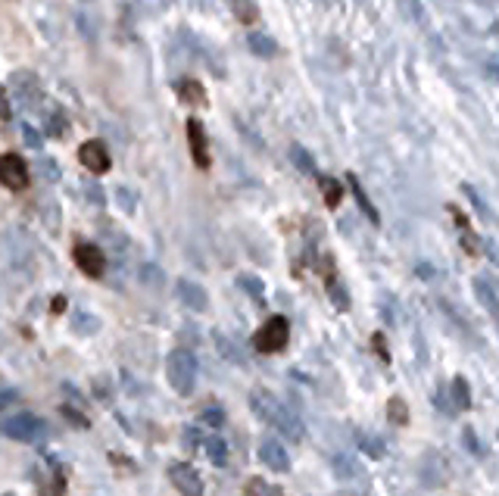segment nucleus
I'll return each mask as SVG.
<instances>
[{
	"mask_svg": "<svg viewBox=\"0 0 499 496\" xmlns=\"http://www.w3.org/2000/svg\"><path fill=\"white\" fill-rule=\"evenodd\" d=\"M250 410L260 415L266 425L278 428V434H284L288 440L300 443L303 440V421L293 415L288 406L281 403L278 397H271L269 390H253L250 393Z\"/></svg>",
	"mask_w": 499,
	"mask_h": 496,
	"instance_id": "f257e3e1",
	"label": "nucleus"
},
{
	"mask_svg": "<svg viewBox=\"0 0 499 496\" xmlns=\"http://www.w3.org/2000/svg\"><path fill=\"white\" fill-rule=\"evenodd\" d=\"M166 378H168V388H172L175 393H181V397L194 393V388H197V359L188 353V349H175V353H168Z\"/></svg>",
	"mask_w": 499,
	"mask_h": 496,
	"instance_id": "f03ea898",
	"label": "nucleus"
},
{
	"mask_svg": "<svg viewBox=\"0 0 499 496\" xmlns=\"http://www.w3.org/2000/svg\"><path fill=\"white\" fill-rule=\"evenodd\" d=\"M288 340H290V322L284 316H271L269 322L256 331L253 347H256V353L271 356V353H278V349L288 347Z\"/></svg>",
	"mask_w": 499,
	"mask_h": 496,
	"instance_id": "7ed1b4c3",
	"label": "nucleus"
},
{
	"mask_svg": "<svg viewBox=\"0 0 499 496\" xmlns=\"http://www.w3.org/2000/svg\"><path fill=\"white\" fill-rule=\"evenodd\" d=\"M4 434L13 437V440L32 443L44 434V421L32 412H19V415H13V419L4 421Z\"/></svg>",
	"mask_w": 499,
	"mask_h": 496,
	"instance_id": "20e7f679",
	"label": "nucleus"
},
{
	"mask_svg": "<svg viewBox=\"0 0 499 496\" xmlns=\"http://www.w3.org/2000/svg\"><path fill=\"white\" fill-rule=\"evenodd\" d=\"M0 185L10 191H25L28 187V166L19 153H4L0 157Z\"/></svg>",
	"mask_w": 499,
	"mask_h": 496,
	"instance_id": "39448f33",
	"label": "nucleus"
},
{
	"mask_svg": "<svg viewBox=\"0 0 499 496\" xmlns=\"http://www.w3.org/2000/svg\"><path fill=\"white\" fill-rule=\"evenodd\" d=\"M168 481L181 496H203V478L194 465L188 462H172L168 465Z\"/></svg>",
	"mask_w": 499,
	"mask_h": 496,
	"instance_id": "423d86ee",
	"label": "nucleus"
},
{
	"mask_svg": "<svg viewBox=\"0 0 499 496\" xmlns=\"http://www.w3.org/2000/svg\"><path fill=\"white\" fill-rule=\"evenodd\" d=\"M72 259H76V266L82 268L87 278H100L104 268H107V257H104V250H100L97 244H76Z\"/></svg>",
	"mask_w": 499,
	"mask_h": 496,
	"instance_id": "0eeeda50",
	"label": "nucleus"
},
{
	"mask_svg": "<svg viewBox=\"0 0 499 496\" xmlns=\"http://www.w3.org/2000/svg\"><path fill=\"white\" fill-rule=\"evenodd\" d=\"M260 459L266 469L275 471V475H288L290 471V456L278 437H266V440L260 443Z\"/></svg>",
	"mask_w": 499,
	"mask_h": 496,
	"instance_id": "6e6552de",
	"label": "nucleus"
},
{
	"mask_svg": "<svg viewBox=\"0 0 499 496\" xmlns=\"http://www.w3.org/2000/svg\"><path fill=\"white\" fill-rule=\"evenodd\" d=\"M78 159H82L85 169L94 175H104V172H109V166H113L104 141H85L82 147H78Z\"/></svg>",
	"mask_w": 499,
	"mask_h": 496,
	"instance_id": "1a4fd4ad",
	"label": "nucleus"
},
{
	"mask_svg": "<svg viewBox=\"0 0 499 496\" xmlns=\"http://www.w3.org/2000/svg\"><path fill=\"white\" fill-rule=\"evenodd\" d=\"M175 294H178V300L194 312H203L209 306V294L203 290V284H197L190 278H178V284H175Z\"/></svg>",
	"mask_w": 499,
	"mask_h": 496,
	"instance_id": "9d476101",
	"label": "nucleus"
},
{
	"mask_svg": "<svg viewBox=\"0 0 499 496\" xmlns=\"http://www.w3.org/2000/svg\"><path fill=\"white\" fill-rule=\"evenodd\" d=\"M188 144H190V157L200 169L209 166V147H207V135H203V122L200 119H188Z\"/></svg>",
	"mask_w": 499,
	"mask_h": 496,
	"instance_id": "9b49d317",
	"label": "nucleus"
},
{
	"mask_svg": "<svg viewBox=\"0 0 499 496\" xmlns=\"http://www.w3.org/2000/svg\"><path fill=\"white\" fill-rule=\"evenodd\" d=\"M331 465H334V475L341 478V481H365V478H369L353 453H334Z\"/></svg>",
	"mask_w": 499,
	"mask_h": 496,
	"instance_id": "f8f14e48",
	"label": "nucleus"
},
{
	"mask_svg": "<svg viewBox=\"0 0 499 496\" xmlns=\"http://www.w3.org/2000/svg\"><path fill=\"white\" fill-rule=\"evenodd\" d=\"M10 85H13V94H16L22 104H28V100L35 104V100L41 97V85H38V78H35L32 72H16Z\"/></svg>",
	"mask_w": 499,
	"mask_h": 496,
	"instance_id": "ddd939ff",
	"label": "nucleus"
},
{
	"mask_svg": "<svg viewBox=\"0 0 499 496\" xmlns=\"http://www.w3.org/2000/svg\"><path fill=\"white\" fill-rule=\"evenodd\" d=\"M474 297H478V303L487 312H496L499 294H496V281L490 278V275H478V278H474Z\"/></svg>",
	"mask_w": 499,
	"mask_h": 496,
	"instance_id": "4468645a",
	"label": "nucleus"
},
{
	"mask_svg": "<svg viewBox=\"0 0 499 496\" xmlns=\"http://www.w3.org/2000/svg\"><path fill=\"white\" fill-rule=\"evenodd\" d=\"M347 178H350V191H353L356 203H359V209H362L365 218H369L372 225H378V222H381V216H378V209H374V203L369 200V194L362 191V185H359V178H356V175H347Z\"/></svg>",
	"mask_w": 499,
	"mask_h": 496,
	"instance_id": "2eb2a0df",
	"label": "nucleus"
},
{
	"mask_svg": "<svg viewBox=\"0 0 499 496\" xmlns=\"http://www.w3.org/2000/svg\"><path fill=\"white\" fill-rule=\"evenodd\" d=\"M178 97L185 100L190 106H203L207 104V91H203L200 82H194V78H185V82H178Z\"/></svg>",
	"mask_w": 499,
	"mask_h": 496,
	"instance_id": "dca6fc26",
	"label": "nucleus"
},
{
	"mask_svg": "<svg viewBox=\"0 0 499 496\" xmlns=\"http://www.w3.org/2000/svg\"><path fill=\"white\" fill-rule=\"evenodd\" d=\"M200 447L212 465H229V447H225L222 437H207V440H200Z\"/></svg>",
	"mask_w": 499,
	"mask_h": 496,
	"instance_id": "f3484780",
	"label": "nucleus"
},
{
	"mask_svg": "<svg viewBox=\"0 0 499 496\" xmlns=\"http://www.w3.org/2000/svg\"><path fill=\"white\" fill-rule=\"evenodd\" d=\"M250 50H253L256 56H266V60H271V56H278V41L275 38H269V35H260V32H253L250 35Z\"/></svg>",
	"mask_w": 499,
	"mask_h": 496,
	"instance_id": "a211bd4d",
	"label": "nucleus"
},
{
	"mask_svg": "<svg viewBox=\"0 0 499 496\" xmlns=\"http://www.w3.org/2000/svg\"><path fill=\"white\" fill-rule=\"evenodd\" d=\"M319 187H321V197H325L328 207H341V197H343V187L341 181L331 178V175H319Z\"/></svg>",
	"mask_w": 499,
	"mask_h": 496,
	"instance_id": "6ab92c4d",
	"label": "nucleus"
},
{
	"mask_svg": "<svg viewBox=\"0 0 499 496\" xmlns=\"http://www.w3.org/2000/svg\"><path fill=\"white\" fill-rule=\"evenodd\" d=\"M356 440H359V450H362V453H369L372 459H384L387 447H384V440H381V437H374L369 431H359Z\"/></svg>",
	"mask_w": 499,
	"mask_h": 496,
	"instance_id": "aec40b11",
	"label": "nucleus"
},
{
	"mask_svg": "<svg viewBox=\"0 0 499 496\" xmlns=\"http://www.w3.org/2000/svg\"><path fill=\"white\" fill-rule=\"evenodd\" d=\"M453 216L459 218V228H462V244H465L468 257H481V240L472 235V228H468V218L459 213V209H453Z\"/></svg>",
	"mask_w": 499,
	"mask_h": 496,
	"instance_id": "412c9836",
	"label": "nucleus"
},
{
	"mask_svg": "<svg viewBox=\"0 0 499 496\" xmlns=\"http://www.w3.org/2000/svg\"><path fill=\"white\" fill-rule=\"evenodd\" d=\"M453 400H456V410H472V388L462 375L453 378Z\"/></svg>",
	"mask_w": 499,
	"mask_h": 496,
	"instance_id": "4be33fe9",
	"label": "nucleus"
},
{
	"mask_svg": "<svg viewBox=\"0 0 499 496\" xmlns=\"http://www.w3.org/2000/svg\"><path fill=\"white\" fill-rule=\"evenodd\" d=\"M231 10L238 22H244V25H253L256 19H260V10H256L253 0H231Z\"/></svg>",
	"mask_w": 499,
	"mask_h": 496,
	"instance_id": "5701e85b",
	"label": "nucleus"
},
{
	"mask_svg": "<svg viewBox=\"0 0 499 496\" xmlns=\"http://www.w3.org/2000/svg\"><path fill=\"white\" fill-rule=\"evenodd\" d=\"M325 288H328V294H331V300H334L337 309H350V297H347V290H343V284L337 281V275H328Z\"/></svg>",
	"mask_w": 499,
	"mask_h": 496,
	"instance_id": "b1692460",
	"label": "nucleus"
},
{
	"mask_svg": "<svg viewBox=\"0 0 499 496\" xmlns=\"http://www.w3.org/2000/svg\"><path fill=\"white\" fill-rule=\"evenodd\" d=\"M244 496H281V491L271 487L266 478H250L244 484Z\"/></svg>",
	"mask_w": 499,
	"mask_h": 496,
	"instance_id": "393cba45",
	"label": "nucleus"
},
{
	"mask_svg": "<svg viewBox=\"0 0 499 496\" xmlns=\"http://www.w3.org/2000/svg\"><path fill=\"white\" fill-rule=\"evenodd\" d=\"M240 288H244L247 294L253 297L256 306L266 303V288H262V278H256V275H240Z\"/></svg>",
	"mask_w": 499,
	"mask_h": 496,
	"instance_id": "a878e982",
	"label": "nucleus"
},
{
	"mask_svg": "<svg viewBox=\"0 0 499 496\" xmlns=\"http://www.w3.org/2000/svg\"><path fill=\"white\" fill-rule=\"evenodd\" d=\"M66 493V478L63 471H50L47 481L41 484V496H63Z\"/></svg>",
	"mask_w": 499,
	"mask_h": 496,
	"instance_id": "bb28decb",
	"label": "nucleus"
},
{
	"mask_svg": "<svg viewBox=\"0 0 499 496\" xmlns=\"http://www.w3.org/2000/svg\"><path fill=\"white\" fill-rule=\"evenodd\" d=\"M387 419H391V425H406V421H409V406L402 403L400 397H393L391 403H387Z\"/></svg>",
	"mask_w": 499,
	"mask_h": 496,
	"instance_id": "cd10ccee",
	"label": "nucleus"
},
{
	"mask_svg": "<svg viewBox=\"0 0 499 496\" xmlns=\"http://www.w3.org/2000/svg\"><path fill=\"white\" fill-rule=\"evenodd\" d=\"M290 159H293V166H297V169H303V172L315 175V163H312V157H310V153H306L303 147H293V150H290Z\"/></svg>",
	"mask_w": 499,
	"mask_h": 496,
	"instance_id": "c85d7f7f",
	"label": "nucleus"
},
{
	"mask_svg": "<svg viewBox=\"0 0 499 496\" xmlns=\"http://www.w3.org/2000/svg\"><path fill=\"white\" fill-rule=\"evenodd\" d=\"M200 421H203V428H225V412L222 410H203Z\"/></svg>",
	"mask_w": 499,
	"mask_h": 496,
	"instance_id": "c756f323",
	"label": "nucleus"
},
{
	"mask_svg": "<svg viewBox=\"0 0 499 496\" xmlns=\"http://www.w3.org/2000/svg\"><path fill=\"white\" fill-rule=\"evenodd\" d=\"M462 440H465V447L468 450H472V456H484V453H487V450H484V443L478 440V434H474L472 431V428H465V431H462Z\"/></svg>",
	"mask_w": 499,
	"mask_h": 496,
	"instance_id": "7c9ffc66",
	"label": "nucleus"
},
{
	"mask_svg": "<svg viewBox=\"0 0 499 496\" xmlns=\"http://www.w3.org/2000/svg\"><path fill=\"white\" fill-rule=\"evenodd\" d=\"M63 415H66V419H69L76 428H87V425H91V421H87V415H85V412H78V410H72V406H63Z\"/></svg>",
	"mask_w": 499,
	"mask_h": 496,
	"instance_id": "2f4dec72",
	"label": "nucleus"
},
{
	"mask_svg": "<svg viewBox=\"0 0 499 496\" xmlns=\"http://www.w3.org/2000/svg\"><path fill=\"white\" fill-rule=\"evenodd\" d=\"M22 137H25V144H28V147H32V150H41V135H38V131H35L32 126H25V128H22Z\"/></svg>",
	"mask_w": 499,
	"mask_h": 496,
	"instance_id": "473e14b6",
	"label": "nucleus"
},
{
	"mask_svg": "<svg viewBox=\"0 0 499 496\" xmlns=\"http://www.w3.org/2000/svg\"><path fill=\"white\" fill-rule=\"evenodd\" d=\"M372 347H374V353H378L381 359L391 362V353H387V340H384V334H374V338H372Z\"/></svg>",
	"mask_w": 499,
	"mask_h": 496,
	"instance_id": "72a5a7b5",
	"label": "nucleus"
},
{
	"mask_svg": "<svg viewBox=\"0 0 499 496\" xmlns=\"http://www.w3.org/2000/svg\"><path fill=\"white\" fill-rule=\"evenodd\" d=\"M219 347H222V356H225V359L244 362V359H240V356H238V347H234V344H229V340H225L222 334H219Z\"/></svg>",
	"mask_w": 499,
	"mask_h": 496,
	"instance_id": "f704fd0d",
	"label": "nucleus"
},
{
	"mask_svg": "<svg viewBox=\"0 0 499 496\" xmlns=\"http://www.w3.org/2000/svg\"><path fill=\"white\" fill-rule=\"evenodd\" d=\"M13 403H19V393H16V390L0 388V412H4L6 406H13Z\"/></svg>",
	"mask_w": 499,
	"mask_h": 496,
	"instance_id": "c9c22d12",
	"label": "nucleus"
},
{
	"mask_svg": "<svg viewBox=\"0 0 499 496\" xmlns=\"http://www.w3.org/2000/svg\"><path fill=\"white\" fill-rule=\"evenodd\" d=\"M50 135L54 137H63L66 135V122H63V116H50Z\"/></svg>",
	"mask_w": 499,
	"mask_h": 496,
	"instance_id": "e433bc0d",
	"label": "nucleus"
},
{
	"mask_svg": "<svg viewBox=\"0 0 499 496\" xmlns=\"http://www.w3.org/2000/svg\"><path fill=\"white\" fill-rule=\"evenodd\" d=\"M144 284H163V272L159 268H150V266H144Z\"/></svg>",
	"mask_w": 499,
	"mask_h": 496,
	"instance_id": "4c0bfd02",
	"label": "nucleus"
},
{
	"mask_svg": "<svg viewBox=\"0 0 499 496\" xmlns=\"http://www.w3.org/2000/svg\"><path fill=\"white\" fill-rule=\"evenodd\" d=\"M119 197H122V209H128L131 213V209H135V197H131L128 191H119Z\"/></svg>",
	"mask_w": 499,
	"mask_h": 496,
	"instance_id": "58836bf2",
	"label": "nucleus"
},
{
	"mask_svg": "<svg viewBox=\"0 0 499 496\" xmlns=\"http://www.w3.org/2000/svg\"><path fill=\"white\" fill-rule=\"evenodd\" d=\"M6 116H10V104H6V94L0 87V119H6Z\"/></svg>",
	"mask_w": 499,
	"mask_h": 496,
	"instance_id": "ea45409f",
	"label": "nucleus"
},
{
	"mask_svg": "<svg viewBox=\"0 0 499 496\" xmlns=\"http://www.w3.org/2000/svg\"><path fill=\"white\" fill-rule=\"evenodd\" d=\"M63 306H66V300H63V297H56V300H54V309H56V312H63Z\"/></svg>",
	"mask_w": 499,
	"mask_h": 496,
	"instance_id": "a19ab883",
	"label": "nucleus"
}]
</instances>
